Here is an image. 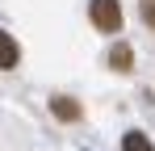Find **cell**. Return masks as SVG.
<instances>
[{
    "label": "cell",
    "mask_w": 155,
    "mask_h": 151,
    "mask_svg": "<svg viewBox=\"0 0 155 151\" xmlns=\"http://www.w3.org/2000/svg\"><path fill=\"white\" fill-rule=\"evenodd\" d=\"M105 63H109V67H113V72H117V76H126L130 67H134V46L117 38V42L109 46V59H105Z\"/></svg>",
    "instance_id": "obj_2"
},
{
    "label": "cell",
    "mask_w": 155,
    "mask_h": 151,
    "mask_svg": "<svg viewBox=\"0 0 155 151\" xmlns=\"http://www.w3.org/2000/svg\"><path fill=\"white\" fill-rule=\"evenodd\" d=\"M122 151H155V143L143 130H126V134H122Z\"/></svg>",
    "instance_id": "obj_5"
},
{
    "label": "cell",
    "mask_w": 155,
    "mask_h": 151,
    "mask_svg": "<svg viewBox=\"0 0 155 151\" xmlns=\"http://www.w3.org/2000/svg\"><path fill=\"white\" fill-rule=\"evenodd\" d=\"M21 63V46H17V38L8 34V29H0V72H13Z\"/></svg>",
    "instance_id": "obj_3"
},
{
    "label": "cell",
    "mask_w": 155,
    "mask_h": 151,
    "mask_svg": "<svg viewBox=\"0 0 155 151\" xmlns=\"http://www.w3.org/2000/svg\"><path fill=\"white\" fill-rule=\"evenodd\" d=\"M51 113L59 118V122H80V101L76 97H51Z\"/></svg>",
    "instance_id": "obj_4"
},
{
    "label": "cell",
    "mask_w": 155,
    "mask_h": 151,
    "mask_svg": "<svg viewBox=\"0 0 155 151\" xmlns=\"http://www.w3.org/2000/svg\"><path fill=\"white\" fill-rule=\"evenodd\" d=\"M88 21H92V29L97 34H122V0H88Z\"/></svg>",
    "instance_id": "obj_1"
},
{
    "label": "cell",
    "mask_w": 155,
    "mask_h": 151,
    "mask_svg": "<svg viewBox=\"0 0 155 151\" xmlns=\"http://www.w3.org/2000/svg\"><path fill=\"white\" fill-rule=\"evenodd\" d=\"M138 21L147 29H155V0H138Z\"/></svg>",
    "instance_id": "obj_6"
}]
</instances>
